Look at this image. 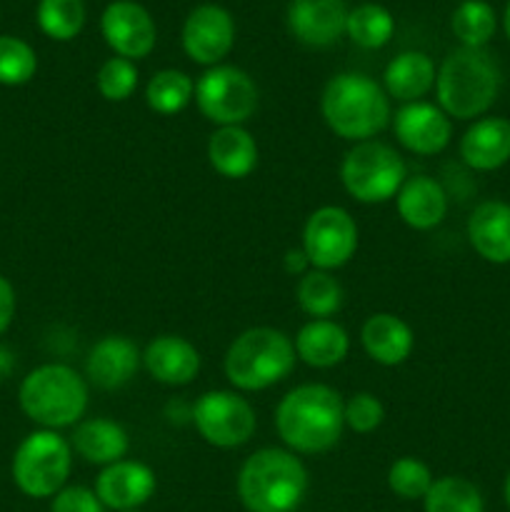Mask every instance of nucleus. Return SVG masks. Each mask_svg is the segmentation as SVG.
<instances>
[{
  "label": "nucleus",
  "instance_id": "6e6552de",
  "mask_svg": "<svg viewBox=\"0 0 510 512\" xmlns=\"http://www.w3.org/2000/svg\"><path fill=\"white\" fill-rule=\"evenodd\" d=\"M405 163L390 145L378 140L355 143L340 165V180L350 198L358 203H388L405 183Z\"/></svg>",
  "mask_w": 510,
  "mask_h": 512
},
{
  "label": "nucleus",
  "instance_id": "c85d7f7f",
  "mask_svg": "<svg viewBox=\"0 0 510 512\" xmlns=\"http://www.w3.org/2000/svg\"><path fill=\"white\" fill-rule=\"evenodd\" d=\"M395 33V20L388 8L378 3H363L348 13V23H345V35L353 40L355 45L365 50H378L390 43Z\"/></svg>",
  "mask_w": 510,
  "mask_h": 512
},
{
  "label": "nucleus",
  "instance_id": "f03ea898",
  "mask_svg": "<svg viewBox=\"0 0 510 512\" xmlns=\"http://www.w3.org/2000/svg\"><path fill=\"white\" fill-rule=\"evenodd\" d=\"M500 68L483 48H458L435 75L438 108L448 118L473 120L493 108L500 93Z\"/></svg>",
  "mask_w": 510,
  "mask_h": 512
},
{
  "label": "nucleus",
  "instance_id": "ddd939ff",
  "mask_svg": "<svg viewBox=\"0 0 510 512\" xmlns=\"http://www.w3.org/2000/svg\"><path fill=\"white\" fill-rule=\"evenodd\" d=\"M235 43L233 15L213 3L190 10L183 25V50L193 63L218 65Z\"/></svg>",
  "mask_w": 510,
  "mask_h": 512
},
{
  "label": "nucleus",
  "instance_id": "473e14b6",
  "mask_svg": "<svg viewBox=\"0 0 510 512\" xmlns=\"http://www.w3.org/2000/svg\"><path fill=\"white\" fill-rule=\"evenodd\" d=\"M38 70L35 50L15 35H0V85H25Z\"/></svg>",
  "mask_w": 510,
  "mask_h": 512
},
{
  "label": "nucleus",
  "instance_id": "e433bc0d",
  "mask_svg": "<svg viewBox=\"0 0 510 512\" xmlns=\"http://www.w3.org/2000/svg\"><path fill=\"white\" fill-rule=\"evenodd\" d=\"M50 512H105V505L100 503L95 490L83 488V485H70L55 495Z\"/></svg>",
  "mask_w": 510,
  "mask_h": 512
},
{
  "label": "nucleus",
  "instance_id": "c756f323",
  "mask_svg": "<svg viewBox=\"0 0 510 512\" xmlns=\"http://www.w3.org/2000/svg\"><path fill=\"white\" fill-rule=\"evenodd\" d=\"M423 503L425 512H485L483 495L475 483L458 475L433 480Z\"/></svg>",
  "mask_w": 510,
  "mask_h": 512
},
{
  "label": "nucleus",
  "instance_id": "b1692460",
  "mask_svg": "<svg viewBox=\"0 0 510 512\" xmlns=\"http://www.w3.org/2000/svg\"><path fill=\"white\" fill-rule=\"evenodd\" d=\"M350 338L335 320H310L295 335V355L310 368H335L348 358Z\"/></svg>",
  "mask_w": 510,
  "mask_h": 512
},
{
  "label": "nucleus",
  "instance_id": "f3484780",
  "mask_svg": "<svg viewBox=\"0 0 510 512\" xmlns=\"http://www.w3.org/2000/svg\"><path fill=\"white\" fill-rule=\"evenodd\" d=\"M143 355L128 335H105L93 345L85 363L90 383L100 390H118L138 373Z\"/></svg>",
  "mask_w": 510,
  "mask_h": 512
},
{
  "label": "nucleus",
  "instance_id": "a878e982",
  "mask_svg": "<svg viewBox=\"0 0 510 512\" xmlns=\"http://www.w3.org/2000/svg\"><path fill=\"white\" fill-rule=\"evenodd\" d=\"M435 63L420 50H405L395 55L385 68V93L400 103H418L435 85Z\"/></svg>",
  "mask_w": 510,
  "mask_h": 512
},
{
  "label": "nucleus",
  "instance_id": "9d476101",
  "mask_svg": "<svg viewBox=\"0 0 510 512\" xmlns=\"http://www.w3.org/2000/svg\"><path fill=\"white\" fill-rule=\"evenodd\" d=\"M193 423L200 438L215 448H240L255 433V410L245 398L230 390H210L198 398Z\"/></svg>",
  "mask_w": 510,
  "mask_h": 512
},
{
  "label": "nucleus",
  "instance_id": "4468645a",
  "mask_svg": "<svg viewBox=\"0 0 510 512\" xmlns=\"http://www.w3.org/2000/svg\"><path fill=\"white\" fill-rule=\"evenodd\" d=\"M393 130L398 143L415 155H438L453 138V123L433 103H405L395 113Z\"/></svg>",
  "mask_w": 510,
  "mask_h": 512
},
{
  "label": "nucleus",
  "instance_id": "79ce46f5",
  "mask_svg": "<svg viewBox=\"0 0 510 512\" xmlns=\"http://www.w3.org/2000/svg\"><path fill=\"white\" fill-rule=\"evenodd\" d=\"M125 512H140V510H125Z\"/></svg>",
  "mask_w": 510,
  "mask_h": 512
},
{
  "label": "nucleus",
  "instance_id": "39448f33",
  "mask_svg": "<svg viewBox=\"0 0 510 512\" xmlns=\"http://www.w3.org/2000/svg\"><path fill=\"white\" fill-rule=\"evenodd\" d=\"M18 403L43 430L68 428L78 423L88 408V385L68 365H40L20 383Z\"/></svg>",
  "mask_w": 510,
  "mask_h": 512
},
{
  "label": "nucleus",
  "instance_id": "1a4fd4ad",
  "mask_svg": "<svg viewBox=\"0 0 510 512\" xmlns=\"http://www.w3.org/2000/svg\"><path fill=\"white\" fill-rule=\"evenodd\" d=\"M198 110L220 125H243L258 110V85L235 65H213L195 83Z\"/></svg>",
  "mask_w": 510,
  "mask_h": 512
},
{
  "label": "nucleus",
  "instance_id": "bb28decb",
  "mask_svg": "<svg viewBox=\"0 0 510 512\" xmlns=\"http://www.w3.org/2000/svg\"><path fill=\"white\" fill-rule=\"evenodd\" d=\"M298 303L303 313H308L313 320H330L340 308H343V285L325 270H308L300 278L298 290Z\"/></svg>",
  "mask_w": 510,
  "mask_h": 512
},
{
  "label": "nucleus",
  "instance_id": "c9c22d12",
  "mask_svg": "<svg viewBox=\"0 0 510 512\" xmlns=\"http://www.w3.org/2000/svg\"><path fill=\"white\" fill-rule=\"evenodd\" d=\"M343 418H345V425H348L353 433L368 435L383 425L385 408L373 393H355L353 398L345 403Z\"/></svg>",
  "mask_w": 510,
  "mask_h": 512
},
{
  "label": "nucleus",
  "instance_id": "393cba45",
  "mask_svg": "<svg viewBox=\"0 0 510 512\" xmlns=\"http://www.w3.org/2000/svg\"><path fill=\"white\" fill-rule=\"evenodd\" d=\"M70 445L83 460L93 465H113L125 458L130 448V438L125 428L108 418H90L78 423Z\"/></svg>",
  "mask_w": 510,
  "mask_h": 512
},
{
  "label": "nucleus",
  "instance_id": "20e7f679",
  "mask_svg": "<svg viewBox=\"0 0 510 512\" xmlns=\"http://www.w3.org/2000/svg\"><path fill=\"white\" fill-rule=\"evenodd\" d=\"M308 493V473L295 453L263 448L238 475V495L248 512H295Z\"/></svg>",
  "mask_w": 510,
  "mask_h": 512
},
{
  "label": "nucleus",
  "instance_id": "72a5a7b5",
  "mask_svg": "<svg viewBox=\"0 0 510 512\" xmlns=\"http://www.w3.org/2000/svg\"><path fill=\"white\" fill-rule=\"evenodd\" d=\"M433 485V473L418 458H400L388 470V488L403 500H420Z\"/></svg>",
  "mask_w": 510,
  "mask_h": 512
},
{
  "label": "nucleus",
  "instance_id": "f257e3e1",
  "mask_svg": "<svg viewBox=\"0 0 510 512\" xmlns=\"http://www.w3.org/2000/svg\"><path fill=\"white\" fill-rule=\"evenodd\" d=\"M343 408L338 390L320 383L298 385L275 408V430L293 453H328L343 435Z\"/></svg>",
  "mask_w": 510,
  "mask_h": 512
},
{
  "label": "nucleus",
  "instance_id": "ea45409f",
  "mask_svg": "<svg viewBox=\"0 0 510 512\" xmlns=\"http://www.w3.org/2000/svg\"><path fill=\"white\" fill-rule=\"evenodd\" d=\"M503 25H505V35H508V40H510V0H508V5H505V15H503Z\"/></svg>",
  "mask_w": 510,
  "mask_h": 512
},
{
  "label": "nucleus",
  "instance_id": "4c0bfd02",
  "mask_svg": "<svg viewBox=\"0 0 510 512\" xmlns=\"http://www.w3.org/2000/svg\"><path fill=\"white\" fill-rule=\"evenodd\" d=\"M15 318V290L5 275H0V335L10 328Z\"/></svg>",
  "mask_w": 510,
  "mask_h": 512
},
{
  "label": "nucleus",
  "instance_id": "5701e85b",
  "mask_svg": "<svg viewBox=\"0 0 510 512\" xmlns=\"http://www.w3.org/2000/svg\"><path fill=\"white\" fill-rule=\"evenodd\" d=\"M208 160L223 178H248L258 165V143L243 125H225L210 135Z\"/></svg>",
  "mask_w": 510,
  "mask_h": 512
},
{
  "label": "nucleus",
  "instance_id": "412c9836",
  "mask_svg": "<svg viewBox=\"0 0 510 512\" xmlns=\"http://www.w3.org/2000/svg\"><path fill=\"white\" fill-rule=\"evenodd\" d=\"M395 205L408 228L433 230L448 213V195L443 185L430 175H413L405 178L403 188L395 195Z\"/></svg>",
  "mask_w": 510,
  "mask_h": 512
},
{
  "label": "nucleus",
  "instance_id": "f8f14e48",
  "mask_svg": "<svg viewBox=\"0 0 510 512\" xmlns=\"http://www.w3.org/2000/svg\"><path fill=\"white\" fill-rule=\"evenodd\" d=\"M100 30H103L105 43L113 48V53L128 60H140L150 55V50L155 48V40H158L155 20L135 0H113L103 10Z\"/></svg>",
  "mask_w": 510,
  "mask_h": 512
},
{
  "label": "nucleus",
  "instance_id": "423d86ee",
  "mask_svg": "<svg viewBox=\"0 0 510 512\" xmlns=\"http://www.w3.org/2000/svg\"><path fill=\"white\" fill-rule=\"evenodd\" d=\"M295 343L275 328H250L225 353V378L245 393L265 390L288 378L295 368Z\"/></svg>",
  "mask_w": 510,
  "mask_h": 512
},
{
  "label": "nucleus",
  "instance_id": "dca6fc26",
  "mask_svg": "<svg viewBox=\"0 0 510 512\" xmlns=\"http://www.w3.org/2000/svg\"><path fill=\"white\" fill-rule=\"evenodd\" d=\"M155 493V473L138 460H118L95 480V495L110 510H138Z\"/></svg>",
  "mask_w": 510,
  "mask_h": 512
},
{
  "label": "nucleus",
  "instance_id": "2f4dec72",
  "mask_svg": "<svg viewBox=\"0 0 510 512\" xmlns=\"http://www.w3.org/2000/svg\"><path fill=\"white\" fill-rule=\"evenodd\" d=\"M38 25L48 38L73 40L85 25L83 0H40Z\"/></svg>",
  "mask_w": 510,
  "mask_h": 512
},
{
  "label": "nucleus",
  "instance_id": "cd10ccee",
  "mask_svg": "<svg viewBox=\"0 0 510 512\" xmlns=\"http://www.w3.org/2000/svg\"><path fill=\"white\" fill-rule=\"evenodd\" d=\"M195 98V83L183 70H160L148 80L145 88V103L158 115H175L190 105Z\"/></svg>",
  "mask_w": 510,
  "mask_h": 512
},
{
  "label": "nucleus",
  "instance_id": "7ed1b4c3",
  "mask_svg": "<svg viewBox=\"0 0 510 512\" xmlns=\"http://www.w3.org/2000/svg\"><path fill=\"white\" fill-rule=\"evenodd\" d=\"M320 110L335 135L363 143L390 123V98L363 73H340L328 80Z\"/></svg>",
  "mask_w": 510,
  "mask_h": 512
},
{
  "label": "nucleus",
  "instance_id": "0eeeda50",
  "mask_svg": "<svg viewBox=\"0 0 510 512\" xmlns=\"http://www.w3.org/2000/svg\"><path fill=\"white\" fill-rule=\"evenodd\" d=\"M73 468V445L55 430H35L13 455V480L28 498H55Z\"/></svg>",
  "mask_w": 510,
  "mask_h": 512
},
{
  "label": "nucleus",
  "instance_id": "2eb2a0df",
  "mask_svg": "<svg viewBox=\"0 0 510 512\" xmlns=\"http://www.w3.org/2000/svg\"><path fill=\"white\" fill-rule=\"evenodd\" d=\"M348 13L345 0H290L288 28L303 45L328 48L345 33Z\"/></svg>",
  "mask_w": 510,
  "mask_h": 512
},
{
  "label": "nucleus",
  "instance_id": "6ab92c4d",
  "mask_svg": "<svg viewBox=\"0 0 510 512\" xmlns=\"http://www.w3.org/2000/svg\"><path fill=\"white\" fill-rule=\"evenodd\" d=\"M460 158L480 173L503 168L510 160V120L498 115L475 120L460 138Z\"/></svg>",
  "mask_w": 510,
  "mask_h": 512
},
{
  "label": "nucleus",
  "instance_id": "4be33fe9",
  "mask_svg": "<svg viewBox=\"0 0 510 512\" xmlns=\"http://www.w3.org/2000/svg\"><path fill=\"white\" fill-rule=\"evenodd\" d=\"M360 343H363L368 358L385 368H395L410 358L415 335L410 325L398 315L375 313L365 320L363 330H360Z\"/></svg>",
  "mask_w": 510,
  "mask_h": 512
},
{
  "label": "nucleus",
  "instance_id": "9b49d317",
  "mask_svg": "<svg viewBox=\"0 0 510 512\" xmlns=\"http://www.w3.org/2000/svg\"><path fill=\"white\" fill-rule=\"evenodd\" d=\"M358 250V225L338 205L318 208L303 230V253L315 270H338Z\"/></svg>",
  "mask_w": 510,
  "mask_h": 512
},
{
  "label": "nucleus",
  "instance_id": "f704fd0d",
  "mask_svg": "<svg viewBox=\"0 0 510 512\" xmlns=\"http://www.w3.org/2000/svg\"><path fill=\"white\" fill-rule=\"evenodd\" d=\"M138 88V68L128 58H110L98 70V90L110 103H123Z\"/></svg>",
  "mask_w": 510,
  "mask_h": 512
},
{
  "label": "nucleus",
  "instance_id": "aec40b11",
  "mask_svg": "<svg viewBox=\"0 0 510 512\" xmlns=\"http://www.w3.org/2000/svg\"><path fill=\"white\" fill-rule=\"evenodd\" d=\"M468 240L475 253L493 265L510 263V205L485 200L470 213Z\"/></svg>",
  "mask_w": 510,
  "mask_h": 512
},
{
  "label": "nucleus",
  "instance_id": "a19ab883",
  "mask_svg": "<svg viewBox=\"0 0 510 512\" xmlns=\"http://www.w3.org/2000/svg\"><path fill=\"white\" fill-rule=\"evenodd\" d=\"M503 495H505V503H508V508H510V473H508V478H505V488H503Z\"/></svg>",
  "mask_w": 510,
  "mask_h": 512
},
{
  "label": "nucleus",
  "instance_id": "7c9ffc66",
  "mask_svg": "<svg viewBox=\"0 0 510 512\" xmlns=\"http://www.w3.org/2000/svg\"><path fill=\"white\" fill-rule=\"evenodd\" d=\"M450 28L463 48H483L495 35L498 18H495L493 5L485 0H463L450 18Z\"/></svg>",
  "mask_w": 510,
  "mask_h": 512
},
{
  "label": "nucleus",
  "instance_id": "58836bf2",
  "mask_svg": "<svg viewBox=\"0 0 510 512\" xmlns=\"http://www.w3.org/2000/svg\"><path fill=\"white\" fill-rule=\"evenodd\" d=\"M285 260H288V270H290V273H308V270H305V268H308V258H305V253H303V250H290V253L288 255H285Z\"/></svg>",
  "mask_w": 510,
  "mask_h": 512
},
{
  "label": "nucleus",
  "instance_id": "a211bd4d",
  "mask_svg": "<svg viewBox=\"0 0 510 512\" xmlns=\"http://www.w3.org/2000/svg\"><path fill=\"white\" fill-rule=\"evenodd\" d=\"M143 365L158 383L180 388L200 373V353L180 335H158L145 348Z\"/></svg>",
  "mask_w": 510,
  "mask_h": 512
}]
</instances>
